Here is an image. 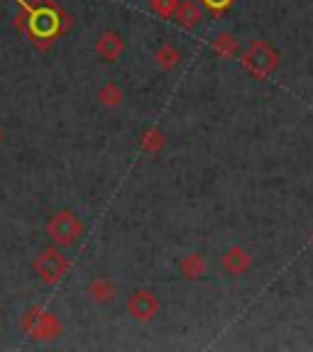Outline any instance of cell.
Masks as SVG:
<instances>
[{"label":"cell","instance_id":"obj_13","mask_svg":"<svg viewBox=\"0 0 313 352\" xmlns=\"http://www.w3.org/2000/svg\"><path fill=\"white\" fill-rule=\"evenodd\" d=\"M213 50H215V54L223 56V59H230V56H235L237 50H240V42L235 39V34L220 32L213 42Z\"/></svg>","mask_w":313,"mask_h":352},{"label":"cell","instance_id":"obj_16","mask_svg":"<svg viewBox=\"0 0 313 352\" xmlns=\"http://www.w3.org/2000/svg\"><path fill=\"white\" fill-rule=\"evenodd\" d=\"M34 30H37L39 34H47V37H50V34L56 30V17L52 15L50 10L37 12V15H34Z\"/></svg>","mask_w":313,"mask_h":352},{"label":"cell","instance_id":"obj_9","mask_svg":"<svg viewBox=\"0 0 313 352\" xmlns=\"http://www.w3.org/2000/svg\"><path fill=\"white\" fill-rule=\"evenodd\" d=\"M179 274L188 281H201L208 274V259L201 252H188L186 257H182V262H179Z\"/></svg>","mask_w":313,"mask_h":352},{"label":"cell","instance_id":"obj_5","mask_svg":"<svg viewBox=\"0 0 313 352\" xmlns=\"http://www.w3.org/2000/svg\"><path fill=\"white\" fill-rule=\"evenodd\" d=\"M125 308L132 320H138V323H149V320H154L157 314H160V298L154 296L152 292L138 289V292L130 294Z\"/></svg>","mask_w":313,"mask_h":352},{"label":"cell","instance_id":"obj_14","mask_svg":"<svg viewBox=\"0 0 313 352\" xmlns=\"http://www.w3.org/2000/svg\"><path fill=\"white\" fill-rule=\"evenodd\" d=\"M164 144H166V135L162 130H157V127H147L142 132V149L147 154H160L164 149Z\"/></svg>","mask_w":313,"mask_h":352},{"label":"cell","instance_id":"obj_7","mask_svg":"<svg viewBox=\"0 0 313 352\" xmlns=\"http://www.w3.org/2000/svg\"><path fill=\"white\" fill-rule=\"evenodd\" d=\"M94 50L105 64H113V61L120 59L122 52H125V39H122V34L116 32V30H105V32H100L98 37H96Z\"/></svg>","mask_w":313,"mask_h":352},{"label":"cell","instance_id":"obj_10","mask_svg":"<svg viewBox=\"0 0 313 352\" xmlns=\"http://www.w3.org/2000/svg\"><path fill=\"white\" fill-rule=\"evenodd\" d=\"M174 20L179 22L184 30H193L198 22L204 20V10H201L196 3H191V0H179V8H176V12H174Z\"/></svg>","mask_w":313,"mask_h":352},{"label":"cell","instance_id":"obj_18","mask_svg":"<svg viewBox=\"0 0 313 352\" xmlns=\"http://www.w3.org/2000/svg\"><path fill=\"white\" fill-rule=\"evenodd\" d=\"M0 142H3V130H0Z\"/></svg>","mask_w":313,"mask_h":352},{"label":"cell","instance_id":"obj_19","mask_svg":"<svg viewBox=\"0 0 313 352\" xmlns=\"http://www.w3.org/2000/svg\"><path fill=\"white\" fill-rule=\"evenodd\" d=\"M311 242H313V237H311Z\"/></svg>","mask_w":313,"mask_h":352},{"label":"cell","instance_id":"obj_8","mask_svg":"<svg viewBox=\"0 0 313 352\" xmlns=\"http://www.w3.org/2000/svg\"><path fill=\"white\" fill-rule=\"evenodd\" d=\"M86 294H88V298L96 303V306H110V303H116V298H118V286H116V281H113V279L98 274V276H94V279L88 281Z\"/></svg>","mask_w":313,"mask_h":352},{"label":"cell","instance_id":"obj_2","mask_svg":"<svg viewBox=\"0 0 313 352\" xmlns=\"http://www.w3.org/2000/svg\"><path fill=\"white\" fill-rule=\"evenodd\" d=\"M44 232H47V237L54 242L56 248H74L83 237V223L74 210L64 208L56 210L54 215H50L47 226H44Z\"/></svg>","mask_w":313,"mask_h":352},{"label":"cell","instance_id":"obj_12","mask_svg":"<svg viewBox=\"0 0 313 352\" xmlns=\"http://www.w3.org/2000/svg\"><path fill=\"white\" fill-rule=\"evenodd\" d=\"M98 100L105 108H118V105L125 100V91H122V86H118V83L108 81L98 88Z\"/></svg>","mask_w":313,"mask_h":352},{"label":"cell","instance_id":"obj_4","mask_svg":"<svg viewBox=\"0 0 313 352\" xmlns=\"http://www.w3.org/2000/svg\"><path fill=\"white\" fill-rule=\"evenodd\" d=\"M22 330L32 340L47 342L61 336V323L52 311H44L42 306H32L28 314L22 316Z\"/></svg>","mask_w":313,"mask_h":352},{"label":"cell","instance_id":"obj_1","mask_svg":"<svg viewBox=\"0 0 313 352\" xmlns=\"http://www.w3.org/2000/svg\"><path fill=\"white\" fill-rule=\"evenodd\" d=\"M242 69L257 81H264L279 69V52H277L274 44L264 42V39H255L242 54Z\"/></svg>","mask_w":313,"mask_h":352},{"label":"cell","instance_id":"obj_6","mask_svg":"<svg viewBox=\"0 0 313 352\" xmlns=\"http://www.w3.org/2000/svg\"><path fill=\"white\" fill-rule=\"evenodd\" d=\"M220 270L230 276H242L252 270V254L240 245H233L220 254Z\"/></svg>","mask_w":313,"mask_h":352},{"label":"cell","instance_id":"obj_3","mask_svg":"<svg viewBox=\"0 0 313 352\" xmlns=\"http://www.w3.org/2000/svg\"><path fill=\"white\" fill-rule=\"evenodd\" d=\"M69 270H72V262L61 252V248H47L32 259V272L47 286H56L69 274Z\"/></svg>","mask_w":313,"mask_h":352},{"label":"cell","instance_id":"obj_11","mask_svg":"<svg viewBox=\"0 0 313 352\" xmlns=\"http://www.w3.org/2000/svg\"><path fill=\"white\" fill-rule=\"evenodd\" d=\"M154 61H157L162 72H174L176 66L182 64V52L176 50L171 42H164L160 44V50L154 52Z\"/></svg>","mask_w":313,"mask_h":352},{"label":"cell","instance_id":"obj_15","mask_svg":"<svg viewBox=\"0 0 313 352\" xmlns=\"http://www.w3.org/2000/svg\"><path fill=\"white\" fill-rule=\"evenodd\" d=\"M147 6L154 15L169 20V17H174L176 8H179V0H147Z\"/></svg>","mask_w":313,"mask_h":352},{"label":"cell","instance_id":"obj_17","mask_svg":"<svg viewBox=\"0 0 313 352\" xmlns=\"http://www.w3.org/2000/svg\"><path fill=\"white\" fill-rule=\"evenodd\" d=\"M204 3L211 8V10H215V12L226 10V8L230 6V0H204Z\"/></svg>","mask_w":313,"mask_h":352}]
</instances>
